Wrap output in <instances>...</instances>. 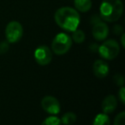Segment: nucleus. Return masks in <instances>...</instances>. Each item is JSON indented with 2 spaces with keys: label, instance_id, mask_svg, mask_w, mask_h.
<instances>
[{
  "label": "nucleus",
  "instance_id": "obj_1",
  "mask_svg": "<svg viewBox=\"0 0 125 125\" xmlns=\"http://www.w3.org/2000/svg\"><path fill=\"white\" fill-rule=\"evenodd\" d=\"M54 20L60 28L72 32L78 28L81 17L75 9L71 7H62L55 12Z\"/></svg>",
  "mask_w": 125,
  "mask_h": 125
},
{
  "label": "nucleus",
  "instance_id": "obj_2",
  "mask_svg": "<svg viewBox=\"0 0 125 125\" xmlns=\"http://www.w3.org/2000/svg\"><path fill=\"white\" fill-rule=\"evenodd\" d=\"M124 13V4L121 0H103L99 7V16L102 21L115 22Z\"/></svg>",
  "mask_w": 125,
  "mask_h": 125
},
{
  "label": "nucleus",
  "instance_id": "obj_3",
  "mask_svg": "<svg viewBox=\"0 0 125 125\" xmlns=\"http://www.w3.org/2000/svg\"><path fill=\"white\" fill-rule=\"evenodd\" d=\"M71 37L67 33L60 32L54 37L52 42V50L57 55H63L70 50L72 46Z\"/></svg>",
  "mask_w": 125,
  "mask_h": 125
},
{
  "label": "nucleus",
  "instance_id": "obj_4",
  "mask_svg": "<svg viewBox=\"0 0 125 125\" xmlns=\"http://www.w3.org/2000/svg\"><path fill=\"white\" fill-rule=\"evenodd\" d=\"M98 52L103 59L113 60L118 55L120 52V46L116 40L109 39L98 46Z\"/></svg>",
  "mask_w": 125,
  "mask_h": 125
},
{
  "label": "nucleus",
  "instance_id": "obj_5",
  "mask_svg": "<svg viewBox=\"0 0 125 125\" xmlns=\"http://www.w3.org/2000/svg\"><path fill=\"white\" fill-rule=\"evenodd\" d=\"M23 36V27L20 22L12 21L9 22L5 28L6 41L9 43H15L21 40Z\"/></svg>",
  "mask_w": 125,
  "mask_h": 125
},
{
  "label": "nucleus",
  "instance_id": "obj_6",
  "mask_svg": "<svg viewBox=\"0 0 125 125\" xmlns=\"http://www.w3.org/2000/svg\"><path fill=\"white\" fill-rule=\"evenodd\" d=\"M34 59L40 66H46L50 64L52 60V52L48 46L41 45L34 51Z\"/></svg>",
  "mask_w": 125,
  "mask_h": 125
},
{
  "label": "nucleus",
  "instance_id": "obj_7",
  "mask_svg": "<svg viewBox=\"0 0 125 125\" xmlns=\"http://www.w3.org/2000/svg\"><path fill=\"white\" fill-rule=\"evenodd\" d=\"M41 106L46 112L56 115L60 112V103L57 98L53 96H45L41 100Z\"/></svg>",
  "mask_w": 125,
  "mask_h": 125
},
{
  "label": "nucleus",
  "instance_id": "obj_8",
  "mask_svg": "<svg viewBox=\"0 0 125 125\" xmlns=\"http://www.w3.org/2000/svg\"><path fill=\"white\" fill-rule=\"evenodd\" d=\"M92 34L95 40L97 41H104L109 35V27L102 21L96 22L93 26Z\"/></svg>",
  "mask_w": 125,
  "mask_h": 125
},
{
  "label": "nucleus",
  "instance_id": "obj_9",
  "mask_svg": "<svg viewBox=\"0 0 125 125\" xmlns=\"http://www.w3.org/2000/svg\"><path fill=\"white\" fill-rule=\"evenodd\" d=\"M93 71L98 78H104L109 73V66L103 60H97L93 65Z\"/></svg>",
  "mask_w": 125,
  "mask_h": 125
},
{
  "label": "nucleus",
  "instance_id": "obj_10",
  "mask_svg": "<svg viewBox=\"0 0 125 125\" xmlns=\"http://www.w3.org/2000/svg\"><path fill=\"white\" fill-rule=\"evenodd\" d=\"M117 100L116 99V97L111 94V95H108L107 97H105L103 101H102V111H103V112L105 114L111 113L117 108Z\"/></svg>",
  "mask_w": 125,
  "mask_h": 125
},
{
  "label": "nucleus",
  "instance_id": "obj_11",
  "mask_svg": "<svg viewBox=\"0 0 125 125\" xmlns=\"http://www.w3.org/2000/svg\"><path fill=\"white\" fill-rule=\"evenodd\" d=\"M74 5L77 11L86 13L92 8V1L91 0H74Z\"/></svg>",
  "mask_w": 125,
  "mask_h": 125
},
{
  "label": "nucleus",
  "instance_id": "obj_12",
  "mask_svg": "<svg viewBox=\"0 0 125 125\" xmlns=\"http://www.w3.org/2000/svg\"><path fill=\"white\" fill-rule=\"evenodd\" d=\"M86 38L85 33H84L83 31L80 29H76L74 31H72V37L71 39L72 41H74L76 43H82L84 42Z\"/></svg>",
  "mask_w": 125,
  "mask_h": 125
},
{
  "label": "nucleus",
  "instance_id": "obj_13",
  "mask_svg": "<svg viewBox=\"0 0 125 125\" xmlns=\"http://www.w3.org/2000/svg\"><path fill=\"white\" fill-rule=\"evenodd\" d=\"M93 125H111L110 119L106 114H98L95 117Z\"/></svg>",
  "mask_w": 125,
  "mask_h": 125
},
{
  "label": "nucleus",
  "instance_id": "obj_14",
  "mask_svg": "<svg viewBox=\"0 0 125 125\" xmlns=\"http://www.w3.org/2000/svg\"><path fill=\"white\" fill-rule=\"evenodd\" d=\"M76 120V115L74 112H66L62 117L61 123L65 125H71Z\"/></svg>",
  "mask_w": 125,
  "mask_h": 125
},
{
  "label": "nucleus",
  "instance_id": "obj_15",
  "mask_svg": "<svg viewBox=\"0 0 125 125\" xmlns=\"http://www.w3.org/2000/svg\"><path fill=\"white\" fill-rule=\"evenodd\" d=\"M41 125H62L61 120L57 117H54V116H51L48 117L43 123L41 124Z\"/></svg>",
  "mask_w": 125,
  "mask_h": 125
},
{
  "label": "nucleus",
  "instance_id": "obj_16",
  "mask_svg": "<svg viewBox=\"0 0 125 125\" xmlns=\"http://www.w3.org/2000/svg\"><path fill=\"white\" fill-rule=\"evenodd\" d=\"M125 120V112H122L116 117L114 120V125H124Z\"/></svg>",
  "mask_w": 125,
  "mask_h": 125
},
{
  "label": "nucleus",
  "instance_id": "obj_17",
  "mask_svg": "<svg viewBox=\"0 0 125 125\" xmlns=\"http://www.w3.org/2000/svg\"><path fill=\"white\" fill-rule=\"evenodd\" d=\"M114 82L117 85H119V86H124V78L121 74H117L114 76Z\"/></svg>",
  "mask_w": 125,
  "mask_h": 125
},
{
  "label": "nucleus",
  "instance_id": "obj_18",
  "mask_svg": "<svg viewBox=\"0 0 125 125\" xmlns=\"http://www.w3.org/2000/svg\"><path fill=\"white\" fill-rule=\"evenodd\" d=\"M9 50V43L7 41H3L0 43V54H5Z\"/></svg>",
  "mask_w": 125,
  "mask_h": 125
},
{
  "label": "nucleus",
  "instance_id": "obj_19",
  "mask_svg": "<svg viewBox=\"0 0 125 125\" xmlns=\"http://www.w3.org/2000/svg\"><path fill=\"white\" fill-rule=\"evenodd\" d=\"M118 98L123 104L125 103V89L123 86L121 87L120 90H119V92H118Z\"/></svg>",
  "mask_w": 125,
  "mask_h": 125
},
{
  "label": "nucleus",
  "instance_id": "obj_20",
  "mask_svg": "<svg viewBox=\"0 0 125 125\" xmlns=\"http://www.w3.org/2000/svg\"><path fill=\"white\" fill-rule=\"evenodd\" d=\"M113 31H114V33H115V34H117V35L123 34V33H124V29H123L122 26H119V25H117V26H114Z\"/></svg>",
  "mask_w": 125,
  "mask_h": 125
},
{
  "label": "nucleus",
  "instance_id": "obj_21",
  "mask_svg": "<svg viewBox=\"0 0 125 125\" xmlns=\"http://www.w3.org/2000/svg\"><path fill=\"white\" fill-rule=\"evenodd\" d=\"M124 36H125V34H124V33H123V34H122V37H121V43H122L123 48H124V47H125V43H124Z\"/></svg>",
  "mask_w": 125,
  "mask_h": 125
}]
</instances>
